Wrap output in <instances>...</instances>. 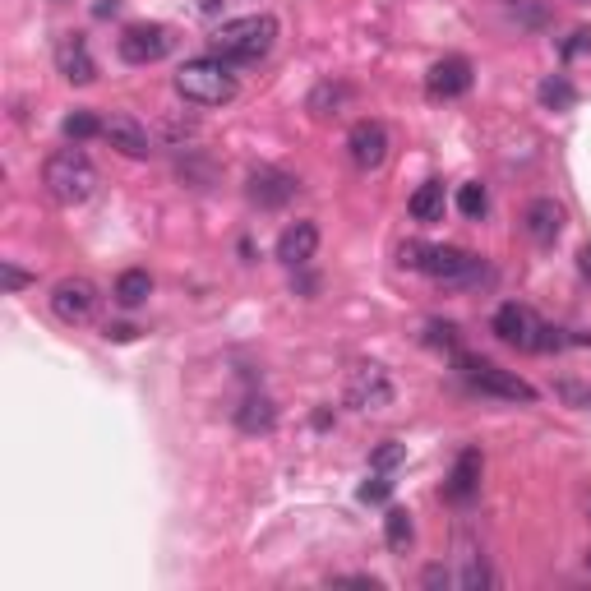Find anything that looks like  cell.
<instances>
[{
    "mask_svg": "<svg viewBox=\"0 0 591 591\" xmlns=\"http://www.w3.org/2000/svg\"><path fill=\"white\" fill-rule=\"evenodd\" d=\"M407 213L416 222H439V218H444V181L416 185V194L407 199Z\"/></svg>",
    "mask_w": 591,
    "mask_h": 591,
    "instance_id": "19",
    "label": "cell"
},
{
    "mask_svg": "<svg viewBox=\"0 0 591 591\" xmlns=\"http://www.w3.org/2000/svg\"><path fill=\"white\" fill-rule=\"evenodd\" d=\"M398 259H402V268H421V273H430V278L444 282V287H476V282H485V259L481 254L458 250V245L407 241L398 250Z\"/></svg>",
    "mask_w": 591,
    "mask_h": 591,
    "instance_id": "1",
    "label": "cell"
},
{
    "mask_svg": "<svg viewBox=\"0 0 591 591\" xmlns=\"http://www.w3.org/2000/svg\"><path fill=\"white\" fill-rule=\"evenodd\" d=\"M351 97V88L347 84H319L310 93V102H305V111H310L314 121H324V116H338V107Z\"/></svg>",
    "mask_w": 591,
    "mask_h": 591,
    "instance_id": "21",
    "label": "cell"
},
{
    "mask_svg": "<svg viewBox=\"0 0 591 591\" xmlns=\"http://www.w3.org/2000/svg\"><path fill=\"white\" fill-rule=\"evenodd\" d=\"M481 471H485L481 448H462L458 462H453V471H448V481H444V499H448V504H471L476 490H481Z\"/></svg>",
    "mask_w": 591,
    "mask_h": 591,
    "instance_id": "13",
    "label": "cell"
},
{
    "mask_svg": "<svg viewBox=\"0 0 591 591\" xmlns=\"http://www.w3.org/2000/svg\"><path fill=\"white\" fill-rule=\"evenodd\" d=\"M425 342L430 347H458V324H425Z\"/></svg>",
    "mask_w": 591,
    "mask_h": 591,
    "instance_id": "28",
    "label": "cell"
},
{
    "mask_svg": "<svg viewBox=\"0 0 591 591\" xmlns=\"http://www.w3.org/2000/svg\"><path fill=\"white\" fill-rule=\"evenodd\" d=\"M236 74H231L227 61L218 56H199V61H185L176 70V93L190 102V107H227L236 97Z\"/></svg>",
    "mask_w": 591,
    "mask_h": 591,
    "instance_id": "4",
    "label": "cell"
},
{
    "mask_svg": "<svg viewBox=\"0 0 591 591\" xmlns=\"http://www.w3.org/2000/svg\"><path fill=\"white\" fill-rule=\"evenodd\" d=\"M421 582H425V587H453L458 578H453L448 568H439V564H435V568H425V578H421Z\"/></svg>",
    "mask_w": 591,
    "mask_h": 591,
    "instance_id": "33",
    "label": "cell"
},
{
    "mask_svg": "<svg viewBox=\"0 0 591 591\" xmlns=\"http://www.w3.org/2000/svg\"><path fill=\"white\" fill-rule=\"evenodd\" d=\"M458 208H462V218L481 222L485 213H490V194H485V185H462V190H458Z\"/></svg>",
    "mask_w": 591,
    "mask_h": 591,
    "instance_id": "25",
    "label": "cell"
},
{
    "mask_svg": "<svg viewBox=\"0 0 591 591\" xmlns=\"http://www.w3.org/2000/svg\"><path fill=\"white\" fill-rule=\"evenodd\" d=\"M102 139H107L116 153H125V157H153V139H148V130L134 121L130 111L107 116V121H102Z\"/></svg>",
    "mask_w": 591,
    "mask_h": 591,
    "instance_id": "14",
    "label": "cell"
},
{
    "mask_svg": "<svg viewBox=\"0 0 591 591\" xmlns=\"http://www.w3.org/2000/svg\"><path fill=\"white\" fill-rule=\"evenodd\" d=\"M393 495V481H388V471H374L370 481L361 485V504H388Z\"/></svg>",
    "mask_w": 591,
    "mask_h": 591,
    "instance_id": "27",
    "label": "cell"
},
{
    "mask_svg": "<svg viewBox=\"0 0 591 591\" xmlns=\"http://www.w3.org/2000/svg\"><path fill=\"white\" fill-rule=\"evenodd\" d=\"M490 328H495L499 342L522 347V351H536V342H541V324H536V314H531L527 305H518V301L499 305L495 319H490Z\"/></svg>",
    "mask_w": 591,
    "mask_h": 591,
    "instance_id": "10",
    "label": "cell"
},
{
    "mask_svg": "<svg viewBox=\"0 0 591 591\" xmlns=\"http://www.w3.org/2000/svg\"><path fill=\"white\" fill-rule=\"evenodd\" d=\"M402 458H407V453H402V444H393V439H388V444L374 453V471H393Z\"/></svg>",
    "mask_w": 591,
    "mask_h": 591,
    "instance_id": "29",
    "label": "cell"
},
{
    "mask_svg": "<svg viewBox=\"0 0 591 591\" xmlns=\"http://www.w3.org/2000/svg\"><path fill=\"white\" fill-rule=\"evenodd\" d=\"M541 102H545L550 111H568L573 102H578V88L568 84L564 74H550V79L541 84Z\"/></svg>",
    "mask_w": 591,
    "mask_h": 591,
    "instance_id": "24",
    "label": "cell"
},
{
    "mask_svg": "<svg viewBox=\"0 0 591 591\" xmlns=\"http://www.w3.org/2000/svg\"><path fill=\"white\" fill-rule=\"evenodd\" d=\"M559 393H564L568 402H578V407H587V411H591V384H564Z\"/></svg>",
    "mask_w": 591,
    "mask_h": 591,
    "instance_id": "32",
    "label": "cell"
},
{
    "mask_svg": "<svg viewBox=\"0 0 591 591\" xmlns=\"http://www.w3.org/2000/svg\"><path fill=\"white\" fill-rule=\"evenodd\" d=\"M65 134H70L74 144H84V139L102 134V121H97L93 111H74V116H65Z\"/></svg>",
    "mask_w": 591,
    "mask_h": 591,
    "instance_id": "26",
    "label": "cell"
},
{
    "mask_svg": "<svg viewBox=\"0 0 591 591\" xmlns=\"http://www.w3.org/2000/svg\"><path fill=\"white\" fill-rule=\"evenodd\" d=\"M578 268H582V278H591V245H582V254H578Z\"/></svg>",
    "mask_w": 591,
    "mask_h": 591,
    "instance_id": "37",
    "label": "cell"
},
{
    "mask_svg": "<svg viewBox=\"0 0 591 591\" xmlns=\"http://www.w3.org/2000/svg\"><path fill=\"white\" fill-rule=\"evenodd\" d=\"M347 157L356 171H379L388 162V130L379 121H356L347 134Z\"/></svg>",
    "mask_w": 591,
    "mask_h": 591,
    "instance_id": "9",
    "label": "cell"
},
{
    "mask_svg": "<svg viewBox=\"0 0 591 591\" xmlns=\"http://www.w3.org/2000/svg\"><path fill=\"white\" fill-rule=\"evenodd\" d=\"M425 88H430L435 102H453V97H462L471 88V61L467 56H444V61H435L430 65V74H425Z\"/></svg>",
    "mask_w": 591,
    "mask_h": 591,
    "instance_id": "12",
    "label": "cell"
},
{
    "mask_svg": "<svg viewBox=\"0 0 591 591\" xmlns=\"http://www.w3.org/2000/svg\"><path fill=\"white\" fill-rule=\"evenodd\" d=\"M116 51H121L125 65H153L171 51V28L162 24H130L116 37Z\"/></svg>",
    "mask_w": 591,
    "mask_h": 591,
    "instance_id": "6",
    "label": "cell"
},
{
    "mask_svg": "<svg viewBox=\"0 0 591 591\" xmlns=\"http://www.w3.org/2000/svg\"><path fill=\"white\" fill-rule=\"evenodd\" d=\"M333 587H370L379 591V578H370V573H338V578H328Z\"/></svg>",
    "mask_w": 591,
    "mask_h": 591,
    "instance_id": "31",
    "label": "cell"
},
{
    "mask_svg": "<svg viewBox=\"0 0 591 591\" xmlns=\"http://www.w3.org/2000/svg\"><path fill=\"white\" fill-rule=\"evenodd\" d=\"M213 56L227 65H254L264 61L273 42H278V19L273 14H245V19H227L218 33L208 37Z\"/></svg>",
    "mask_w": 591,
    "mask_h": 591,
    "instance_id": "2",
    "label": "cell"
},
{
    "mask_svg": "<svg viewBox=\"0 0 591 591\" xmlns=\"http://www.w3.org/2000/svg\"><path fill=\"white\" fill-rule=\"evenodd\" d=\"M148 296H153V278H148L144 268H125L121 278H116V301H121L125 310H139Z\"/></svg>",
    "mask_w": 591,
    "mask_h": 591,
    "instance_id": "20",
    "label": "cell"
},
{
    "mask_svg": "<svg viewBox=\"0 0 591 591\" xmlns=\"http://www.w3.org/2000/svg\"><path fill=\"white\" fill-rule=\"evenodd\" d=\"M93 310H97V287L88 278H61L51 287V314H56L61 324L79 328L93 319Z\"/></svg>",
    "mask_w": 591,
    "mask_h": 591,
    "instance_id": "7",
    "label": "cell"
},
{
    "mask_svg": "<svg viewBox=\"0 0 591 591\" xmlns=\"http://www.w3.org/2000/svg\"><path fill=\"white\" fill-rule=\"evenodd\" d=\"M495 582V573H490V564H485V555L481 550H467L462 555V573H458V587H467V591H485Z\"/></svg>",
    "mask_w": 591,
    "mask_h": 591,
    "instance_id": "23",
    "label": "cell"
},
{
    "mask_svg": "<svg viewBox=\"0 0 591 591\" xmlns=\"http://www.w3.org/2000/svg\"><path fill=\"white\" fill-rule=\"evenodd\" d=\"M116 10H121V0H102V5H97V19H107V14H116Z\"/></svg>",
    "mask_w": 591,
    "mask_h": 591,
    "instance_id": "36",
    "label": "cell"
},
{
    "mask_svg": "<svg viewBox=\"0 0 591 591\" xmlns=\"http://www.w3.org/2000/svg\"><path fill=\"white\" fill-rule=\"evenodd\" d=\"M587 47H591V33L582 28V33H573V37L564 42V56H578V51H587Z\"/></svg>",
    "mask_w": 591,
    "mask_h": 591,
    "instance_id": "34",
    "label": "cell"
},
{
    "mask_svg": "<svg viewBox=\"0 0 591 591\" xmlns=\"http://www.w3.org/2000/svg\"><path fill=\"white\" fill-rule=\"evenodd\" d=\"M587 568H591V555H587Z\"/></svg>",
    "mask_w": 591,
    "mask_h": 591,
    "instance_id": "38",
    "label": "cell"
},
{
    "mask_svg": "<svg viewBox=\"0 0 591 591\" xmlns=\"http://www.w3.org/2000/svg\"><path fill=\"white\" fill-rule=\"evenodd\" d=\"M296 190H301V181H296V176H287V171H278V167L250 171V185H245L250 204H259V208H282V204H291V199H296Z\"/></svg>",
    "mask_w": 591,
    "mask_h": 591,
    "instance_id": "11",
    "label": "cell"
},
{
    "mask_svg": "<svg viewBox=\"0 0 591 591\" xmlns=\"http://www.w3.org/2000/svg\"><path fill=\"white\" fill-rule=\"evenodd\" d=\"M522 227H527V236L536 245H555L559 236H564V204H555V199H531L527 213H522Z\"/></svg>",
    "mask_w": 591,
    "mask_h": 591,
    "instance_id": "15",
    "label": "cell"
},
{
    "mask_svg": "<svg viewBox=\"0 0 591 591\" xmlns=\"http://www.w3.org/2000/svg\"><path fill=\"white\" fill-rule=\"evenodd\" d=\"M411 536H416V527H411V513H407V508H388V513H384V541H388V550L407 555Z\"/></svg>",
    "mask_w": 591,
    "mask_h": 591,
    "instance_id": "22",
    "label": "cell"
},
{
    "mask_svg": "<svg viewBox=\"0 0 591 591\" xmlns=\"http://www.w3.org/2000/svg\"><path fill=\"white\" fill-rule=\"evenodd\" d=\"M134 333H139V328H130V324H107V338L111 342H130Z\"/></svg>",
    "mask_w": 591,
    "mask_h": 591,
    "instance_id": "35",
    "label": "cell"
},
{
    "mask_svg": "<svg viewBox=\"0 0 591 591\" xmlns=\"http://www.w3.org/2000/svg\"><path fill=\"white\" fill-rule=\"evenodd\" d=\"M458 370L476 393H490V398H504V402H536V388L527 379H518L513 370H499L485 356H458Z\"/></svg>",
    "mask_w": 591,
    "mask_h": 591,
    "instance_id": "5",
    "label": "cell"
},
{
    "mask_svg": "<svg viewBox=\"0 0 591 591\" xmlns=\"http://www.w3.org/2000/svg\"><path fill=\"white\" fill-rule=\"evenodd\" d=\"M273 425H278L273 398H245L241 407H236V430H245V435H268Z\"/></svg>",
    "mask_w": 591,
    "mask_h": 591,
    "instance_id": "18",
    "label": "cell"
},
{
    "mask_svg": "<svg viewBox=\"0 0 591 591\" xmlns=\"http://www.w3.org/2000/svg\"><path fill=\"white\" fill-rule=\"evenodd\" d=\"M42 185H47V194L56 204H65V208L84 204L88 194L97 190L93 157H88L84 148H56V153L42 162Z\"/></svg>",
    "mask_w": 591,
    "mask_h": 591,
    "instance_id": "3",
    "label": "cell"
},
{
    "mask_svg": "<svg viewBox=\"0 0 591 591\" xmlns=\"http://www.w3.org/2000/svg\"><path fill=\"white\" fill-rule=\"evenodd\" d=\"M314 250H319V227L314 222H291L278 236V259L287 268H305L314 259Z\"/></svg>",
    "mask_w": 591,
    "mask_h": 591,
    "instance_id": "16",
    "label": "cell"
},
{
    "mask_svg": "<svg viewBox=\"0 0 591 591\" xmlns=\"http://www.w3.org/2000/svg\"><path fill=\"white\" fill-rule=\"evenodd\" d=\"M56 65L70 84H93L97 79V65L88 56V42L84 37H61V47H56Z\"/></svg>",
    "mask_w": 591,
    "mask_h": 591,
    "instance_id": "17",
    "label": "cell"
},
{
    "mask_svg": "<svg viewBox=\"0 0 591 591\" xmlns=\"http://www.w3.org/2000/svg\"><path fill=\"white\" fill-rule=\"evenodd\" d=\"M347 402L356 411H384L393 402V379L384 365H356L347 374Z\"/></svg>",
    "mask_w": 591,
    "mask_h": 591,
    "instance_id": "8",
    "label": "cell"
},
{
    "mask_svg": "<svg viewBox=\"0 0 591 591\" xmlns=\"http://www.w3.org/2000/svg\"><path fill=\"white\" fill-rule=\"evenodd\" d=\"M0 282H5V291H10V296H14V291H24L33 278H28V273H24V268H19V264H0Z\"/></svg>",
    "mask_w": 591,
    "mask_h": 591,
    "instance_id": "30",
    "label": "cell"
}]
</instances>
